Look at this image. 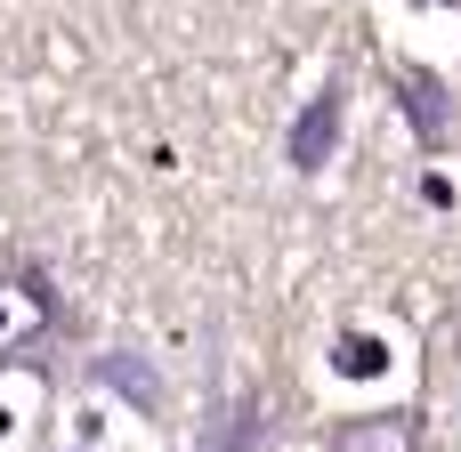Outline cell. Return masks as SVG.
Listing matches in <instances>:
<instances>
[{
    "instance_id": "1",
    "label": "cell",
    "mask_w": 461,
    "mask_h": 452,
    "mask_svg": "<svg viewBox=\"0 0 461 452\" xmlns=\"http://www.w3.org/2000/svg\"><path fill=\"white\" fill-rule=\"evenodd\" d=\"M340 121H348V81L332 73V81L300 105V121H292V137H284V162H292L300 178H316V170L332 162V146H340Z\"/></svg>"
},
{
    "instance_id": "2",
    "label": "cell",
    "mask_w": 461,
    "mask_h": 452,
    "mask_svg": "<svg viewBox=\"0 0 461 452\" xmlns=\"http://www.w3.org/2000/svg\"><path fill=\"white\" fill-rule=\"evenodd\" d=\"M324 452H421V412L413 404H389V412H348L332 429Z\"/></svg>"
},
{
    "instance_id": "3",
    "label": "cell",
    "mask_w": 461,
    "mask_h": 452,
    "mask_svg": "<svg viewBox=\"0 0 461 452\" xmlns=\"http://www.w3.org/2000/svg\"><path fill=\"white\" fill-rule=\"evenodd\" d=\"M389 89H397V105H405V121H413V137H421V146H438V137H446V81H438V73H421V65H389Z\"/></svg>"
},
{
    "instance_id": "4",
    "label": "cell",
    "mask_w": 461,
    "mask_h": 452,
    "mask_svg": "<svg viewBox=\"0 0 461 452\" xmlns=\"http://www.w3.org/2000/svg\"><path fill=\"white\" fill-rule=\"evenodd\" d=\"M89 372H97V388H113V396H130V404H138L146 421L162 412V372H154V364H146L138 348H105V356H97Z\"/></svg>"
},
{
    "instance_id": "5",
    "label": "cell",
    "mask_w": 461,
    "mask_h": 452,
    "mask_svg": "<svg viewBox=\"0 0 461 452\" xmlns=\"http://www.w3.org/2000/svg\"><path fill=\"white\" fill-rule=\"evenodd\" d=\"M340 372H381V348L357 340V332H340Z\"/></svg>"
},
{
    "instance_id": "6",
    "label": "cell",
    "mask_w": 461,
    "mask_h": 452,
    "mask_svg": "<svg viewBox=\"0 0 461 452\" xmlns=\"http://www.w3.org/2000/svg\"><path fill=\"white\" fill-rule=\"evenodd\" d=\"M421 8H461V0H421Z\"/></svg>"
}]
</instances>
